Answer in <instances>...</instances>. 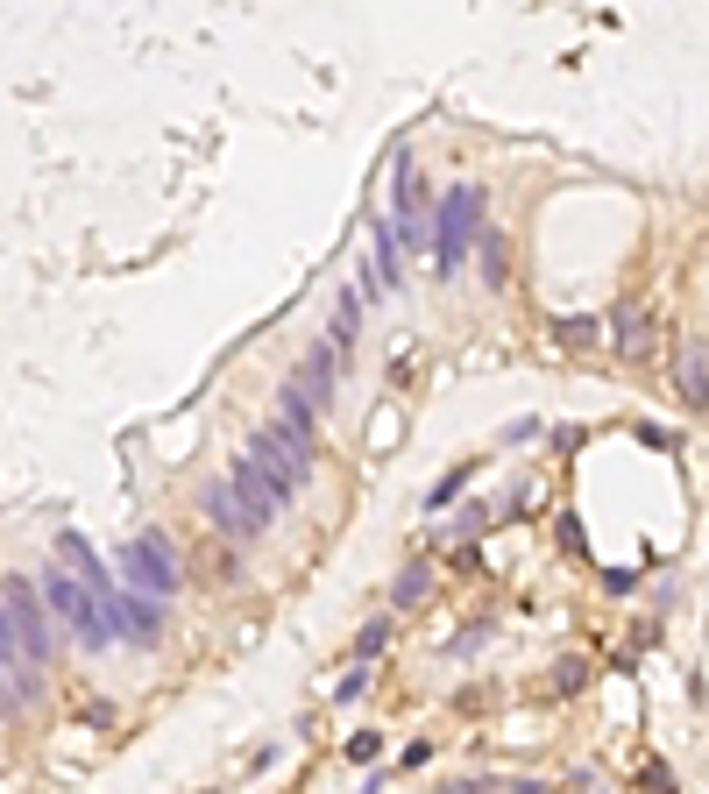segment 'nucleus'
Here are the masks:
<instances>
[{
	"label": "nucleus",
	"instance_id": "nucleus-1",
	"mask_svg": "<svg viewBox=\"0 0 709 794\" xmlns=\"http://www.w3.org/2000/svg\"><path fill=\"white\" fill-rule=\"evenodd\" d=\"M305 475H312V433H298V426L270 419V426L249 440V454L234 461L227 483H213V490H206L213 532H227V539H256V532H270V525H277V511L305 490Z\"/></svg>",
	"mask_w": 709,
	"mask_h": 794
},
{
	"label": "nucleus",
	"instance_id": "nucleus-2",
	"mask_svg": "<svg viewBox=\"0 0 709 794\" xmlns=\"http://www.w3.org/2000/svg\"><path fill=\"white\" fill-rule=\"evenodd\" d=\"M128 596H142V603H156L164 610L171 596H178V582H185V568H178V546L164 539V532H135L128 546H121V575H114Z\"/></svg>",
	"mask_w": 709,
	"mask_h": 794
},
{
	"label": "nucleus",
	"instance_id": "nucleus-3",
	"mask_svg": "<svg viewBox=\"0 0 709 794\" xmlns=\"http://www.w3.org/2000/svg\"><path fill=\"white\" fill-rule=\"evenodd\" d=\"M476 234H483V185L440 192V206H433V270L454 277L468 263V249H476Z\"/></svg>",
	"mask_w": 709,
	"mask_h": 794
},
{
	"label": "nucleus",
	"instance_id": "nucleus-4",
	"mask_svg": "<svg viewBox=\"0 0 709 794\" xmlns=\"http://www.w3.org/2000/svg\"><path fill=\"white\" fill-rule=\"evenodd\" d=\"M0 610H8V631H15L22 667L43 674L50 653H57V631H50V610H43V596L29 589V575H8V582H0Z\"/></svg>",
	"mask_w": 709,
	"mask_h": 794
},
{
	"label": "nucleus",
	"instance_id": "nucleus-5",
	"mask_svg": "<svg viewBox=\"0 0 709 794\" xmlns=\"http://www.w3.org/2000/svg\"><path fill=\"white\" fill-rule=\"evenodd\" d=\"M334 376H341V355H334V348H312V355L291 369L284 397H277V419L298 426V433H312V426H320V412H327V397H334Z\"/></svg>",
	"mask_w": 709,
	"mask_h": 794
},
{
	"label": "nucleus",
	"instance_id": "nucleus-6",
	"mask_svg": "<svg viewBox=\"0 0 709 794\" xmlns=\"http://www.w3.org/2000/svg\"><path fill=\"white\" fill-rule=\"evenodd\" d=\"M36 596H43V610H50V617H57V624H64V631H71V639L86 646V653H107V646H114V639H107V617L93 610V596L78 589L64 568H50Z\"/></svg>",
	"mask_w": 709,
	"mask_h": 794
},
{
	"label": "nucleus",
	"instance_id": "nucleus-7",
	"mask_svg": "<svg viewBox=\"0 0 709 794\" xmlns=\"http://www.w3.org/2000/svg\"><path fill=\"white\" fill-rule=\"evenodd\" d=\"M610 341H617L624 362H646V355H653V305H646V298H617V312H610Z\"/></svg>",
	"mask_w": 709,
	"mask_h": 794
},
{
	"label": "nucleus",
	"instance_id": "nucleus-8",
	"mask_svg": "<svg viewBox=\"0 0 709 794\" xmlns=\"http://www.w3.org/2000/svg\"><path fill=\"white\" fill-rule=\"evenodd\" d=\"M674 390L688 412H709V341H681L674 348Z\"/></svg>",
	"mask_w": 709,
	"mask_h": 794
},
{
	"label": "nucleus",
	"instance_id": "nucleus-9",
	"mask_svg": "<svg viewBox=\"0 0 709 794\" xmlns=\"http://www.w3.org/2000/svg\"><path fill=\"white\" fill-rule=\"evenodd\" d=\"M0 688H8V702L36 695V674H29V667H22V653H15V631H8V610H0Z\"/></svg>",
	"mask_w": 709,
	"mask_h": 794
},
{
	"label": "nucleus",
	"instance_id": "nucleus-10",
	"mask_svg": "<svg viewBox=\"0 0 709 794\" xmlns=\"http://www.w3.org/2000/svg\"><path fill=\"white\" fill-rule=\"evenodd\" d=\"M468 256H483V284L490 291H504V277H511V256H504V234H476V249H468Z\"/></svg>",
	"mask_w": 709,
	"mask_h": 794
},
{
	"label": "nucleus",
	"instance_id": "nucleus-11",
	"mask_svg": "<svg viewBox=\"0 0 709 794\" xmlns=\"http://www.w3.org/2000/svg\"><path fill=\"white\" fill-rule=\"evenodd\" d=\"M355 334H362V291H341V305H334V355H348L355 348Z\"/></svg>",
	"mask_w": 709,
	"mask_h": 794
},
{
	"label": "nucleus",
	"instance_id": "nucleus-12",
	"mask_svg": "<svg viewBox=\"0 0 709 794\" xmlns=\"http://www.w3.org/2000/svg\"><path fill=\"white\" fill-rule=\"evenodd\" d=\"M596 334H603V327L589 320V312H575V320H554V341H561V348H575V355H582Z\"/></svg>",
	"mask_w": 709,
	"mask_h": 794
},
{
	"label": "nucleus",
	"instance_id": "nucleus-13",
	"mask_svg": "<svg viewBox=\"0 0 709 794\" xmlns=\"http://www.w3.org/2000/svg\"><path fill=\"white\" fill-rule=\"evenodd\" d=\"M383 639H390V624H383V617H369V624H362V639H355V660H376V653H383Z\"/></svg>",
	"mask_w": 709,
	"mask_h": 794
},
{
	"label": "nucleus",
	"instance_id": "nucleus-14",
	"mask_svg": "<svg viewBox=\"0 0 709 794\" xmlns=\"http://www.w3.org/2000/svg\"><path fill=\"white\" fill-rule=\"evenodd\" d=\"M348 759H355V766H376V759H383V738H376V731H355V738H348Z\"/></svg>",
	"mask_w": 709,
	"mask_h": 794
},
{
	"label": "nucleus",
	"instance_id": "nucleus-15",
	"mask_svg": "<svg viewBox=\"0 0 709 794\" xmlns=\"http://www.w3.org/2000/svg\"><path fill=\"white\" fill-rule=\"evenodd\" d=\"M426 589H433V575H426V568H405V575H398V603H419Z\"/></svg>",
	"mask_w": 709,
	"mask_h": 794
},
{
	"label": "nucleus",
	"instance_id": "nucleus-16",
	"mask_svg": "<svg viewBox=\"0 0 709 794\" xmlns=\"http://www.w3.org/2000/svg\"><path fill=\"white\" fill-rule=\"evenodd\" d=\"M582 674H589L582 660H561V667H554V695H575V688H582Z\"/></svg>",
	"mask_w": 709,
	"mask_h": 794
},
{
	"label": "nucleus",
	"instance_id": "nucleus-17",
	"mask_svg": "<svg viewBox=\"0 0 709 794\" xmlns=\"http://www.w3.org/2000/svg\"><path fill=\"white\" fill-rule=\"evenodd\" d=\"M468 475H476V461H461V468H454V475H447V483H440V490H433V497H426V504H447V497H454V490H461V483H468Z\"/></svg>",
	"mask_w": 709,
	"mask_h": 794
},
{
	"label": "nucleus",
	"instance_id": "nucleus-18",
	"mask_svg": "<svg viewBox=\"0 0 709 794\" xmlns=\"http://www.w3.org/2000/svg\"><path fill=\"white\" fill-rule=\"evenodd\" d=\"M639 440H646V447H660V454H674V447H681L667 426H639Z\"/></svg>",
	"mask_w": 709,
	"mask_h": 794
},
{
	"label": "nucleus",
	"instance_id": "nucleus-19",
	"mask_svg": "<svg viewBox=\"0 0 709 794\" xmlns=\"http://www.w3.org/2000/svg\"><path fill=\"white\" fill-rule=\"evenodd\" d=\"M362 688H369V674H362V667H355V674H348V681H341V688H334V702H355V695H362Z\"/></svg>",
	"mask_w": 709,
	"mask_h": 794
}]
</instances>
